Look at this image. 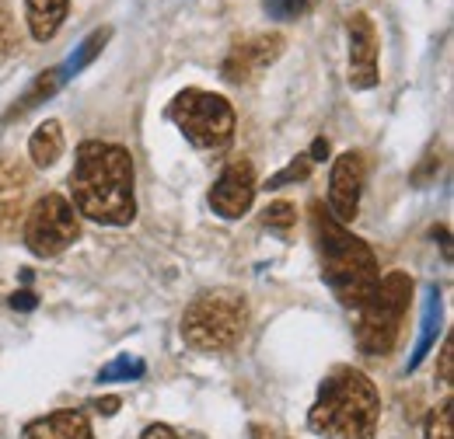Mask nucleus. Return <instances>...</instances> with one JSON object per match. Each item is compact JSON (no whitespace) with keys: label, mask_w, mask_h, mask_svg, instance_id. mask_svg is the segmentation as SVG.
Segmentation results:
<instances>
[{"label":"nucleus","mask_w":454,"mask_h":439,"mask_svg":"<svg viewBox=\"0 0 454 439\" xmlns=\"http://www.w3.org/2000/svg\"><path fill=\"white\" fill-rule=\"evenodd\" d=\"M262 223L270 227V230H290L294 223H297V206L294 203H270L266 210H262Z\"/></svg>","instance_id":"21"},{"label":"nucleus","mask_w":454,"mask_h":439,"mask_svg":"<svg viewBox=\"0 0 454 439\" xmlns=\"http://www.w3.org/2000/svg\"><path fill=\"white\" fill-rule=\"evenodd\" d=\"M255 203V171L248 158H231L210 189V210L224 220H241Z\"/></svg>","instance_id":"9"},{"label":"nucleus","mask_w":454,"mask_h":439,"mask_svg":"<svg viewBox=\"0 0 454 439\" xmlns=\"http://www.w3.org/2000/svg\"><path fill=\"white\" fill-rule=\"evenodd\" d=\"M318 0H266V11L270 18L277 21H290V18H304Z\"/></svg>","instance_id":"22"},{"label":"nucleus","mask_w":454,"mask_h":439,"mask_svg":"<svg viewBox=\"0 0 454 439\" xmlns=\"http://www.w3.org/2000/svg\"><path fill=\"white\" fill-rule=\"evenodd\" d=\"M11 307H14V311H35V293H28V289L14 293V297H11Z\"/></svg>","instance_id":"26"},{"label":"nucleus","mask_w":454,"mask_h":439,"mask_svg":"<svg viewBox=\"0 0 454 439\" xmlns=\"http://www.w3.org/2000/svg\"><path fill=\"white\" fill-rule=\"evenodd\" d=\"M248 328V304L234 289H207L182 314V342L196 352H227Z\"/></svg>","instance_id":"4"},{"label":"nucleus","mask_w":454,"mask_h":439,"mask_svg":"<svg viewBox=\"0 0 454 439\" xmlns=\"http://www.w3.org/2000/svg\"><path fill=\"white\" fill-rule=\"evenodd\" d=\"M67 7L70 0H25L28 11V32L35 42H50L57 39V32L67 21Z\"/></svg>","instance_id":"15"},{"label":"nucleus","mask_w":454,"mask_h":439,"mask_svg":"<svg viewBox=\"0 0 454 439\" xmlns=\"http://www.w3.org/2000/svg\"><path fill=\"white\" fill-rule=\"evenodd\" d=\"M308 174H311V158H308V154H297V158H294L280 174H273V178H270V185H266V189H280V185H290V181H304Z\"/></svg>","instance_id":"23"},{"label":"nucleus","mask_w":454,"mask_h":439,"mask_svg":"<svg viewBox=\"0 0 454 439\" xmlns=\"http://www.w3.org/2000/svg\"><path fill=\"white\" fill-rule=\"evenodd\" d=\"M381 426V397L367 374L336 366L318 387L308 429L325 439H374Z\"/></svg>","instance_id":"2"},{"label":"nucleus","mask_w":454,"mask_h":439,"mask_svg":"<svg viewBox=\"0 0 454 439\" xmlns=\"http://www.w3.org/2000/svg\"><path fill=\"white\" fill-rule=\"evenodd\" d=\"M346 39H349V88L367 91L378 84V28L371 14L356 11L346 18Z\"/></svg>","instance_id":"10"},{"label":"nucleus","mask_w":454,"mask_h":439,"mask_svg":"<svg viewBox=\"0 0 454 439\" xmlns=\"http://www.w3.org/2000/svg\"><path fill=\"white\" fill-rule=\"evenodd\" d=\"M77 237H81L77 210L57 192L43 196L25 217V244L35 258H57Z\"/></svg>","instance_id":"7"},{"label":"nucleus","mask_w":454,"mask_h":439,"mask_svg":"<svg viewBox=\"0 0 454 439\" xmlns=\"http://www.w3.org/2000/svg\"><path fill=\"white\" fill-rule=\"evenodd\" d=\"M364 181H367V165L364 154L346 150L340 161L333 165V178H329V210L333 220L349 223L360 213V196H364Z\"/></svg>","instance_id":"11"},{"label":"nucleus","mask_w":454,"mask_h":439,"mask_svg":"<svg viewBox=\"0 0 454 439\" xmlns=\"http://www.w3.org/2000/svg\"><path fill=\"white\" fill-rule=\"evenodd\" d=\"M284 35L280 32H259V35H248L241 42H234L227 50L224 63H221V73L231 84H252L259 81L280 56H284Z\"/></svg>","instance_id":"8"},{"label":"nucleus","mask_w":454,"mask_h":439,"mask_svg":"<svg viewBox=\"0 0 454 439\" xmlns=\"http://www.w3.org/2000/svg\"><path fill=\"white\" fill-rule=\"evenodd\" d=\"M28 154H32V161L39 167H53L59 158H63V129H59L57 119H46V122L32 133Z\"/></svg>","instance_id":"16"},{"label":"nucleus","mask_w":454,"mask_h":439,"mask_svg":"<svg viewBox=\"0 0 454 439\" xmlns=\"http://www.w3.org/2000/svg\"><path fill=\"white\" fill-rule=\"evenodd\" d=\"M308 158H311V165H315V161H325V158H329V140L318 136V140L311 143V154H308Z\"/></svg>","instance_id":"29"},{"label":"nucleus","mask_w":454,"mask_h":439,"mask_svg":"<svg viewBox=\"0 0 454 439\" xmlns=\"http://www.w3.org/2000/svg\"><path fill=\"white\" fill-rule=\"evenodd\" d=\"M14 50H18V32H14V18H11L7 4L0 0V63H4L7 56H14Z\"/></svg>","instance_id":"24"},{"label":"nucleus","mask_w":454,"mask_h":439,"mask_svg":"<svg viewBox=\"0 0 454 439\" xmlns=\"http://www.w3.org/2000/svg\"><path fill=\"white\" fill-rule=\"evenodd\" d=\"M21 439H95V433H91V422L84 412L59 408L43 419H32L21 429Z\"/></svg>","instance_id":"13"},{"label":"nucleus","mask_w":454,"mask_h":439,"mask_svg":"<svg viewBox=\"0 0 454 439\" xmlns=\"http://www.w3.org/2000/svg\"><path fill=\"white\" fill-rule=\"evenodd\" d=\"M427 439H454V401L444 397L430 415H427V429H423Z\"/></svg>","instance_id":"19"},{"label":"nucleus","mask_w":454,"mask_h":439,"mask_svg":"<svg viewBox=\"0 0 454 439\" xmlns=\"http://www.w3.org/2000/svg\"><path fill=\"white\" fill-rule=\"evenodd\" d=\"M441 384H454V342L448 338L441 349Z\"/></svg>","instance_id":"25"},{"label":"nucleus","mask_w":454,"mask_h":439,"mask_svg":"<svg viewBox=\"0 0 454 439\" xmlns=\"http://www.w3.org/2000/svg\"><path fill=\"white\" fill-rule=\"evenodd\" d=\"M168 119L185 133V140L196 150H224L234 140V109L224 95L185 88L171 98Z\"/></svg>","instance_id":"6"},{"label":"nucleus","mask_w":454,"mask_h":439,"mask_svg":"<svg viewBox=\"0 0 454 439\" xmlns=\"http://www.w3.org/2000/svg\"><path fill=\"white\" fill-rule=\"evenodd\" d=\"M109 39H113V28H98V32H91V35H88V39L77 46V53L67 59L63 73H81V70H84V66H88L95 56L106 50V42H109Z\"/></svg>","instance_id":"18"},{"label":"nucleus","mask_w":454,"mask_h":439,"mask_svg":"<svg viewBox=\"0 0 454 439\" xmlns=\"http://www.w3.org/2000/svg\"><path fill=\"white\" fill-rule=\"evenodd\" d=\"M252 439H286L284 433L270 429V426H252Z\"/></svg>","instance_id":"30"},{"label":"nucleus","mask_w":454,"mask_h":439,"mask_svg":"<svg viewBox=\"0 0 454 439\" xmlns=\"http://www.w3.org/2000/svg\"><path fill=\"white\" fill-rule=\"evenodd\" d=\"M119 404H122V401H119L115 394H109V397H98L91 408H95L98 415H115V412H119Z\"/></svg>","instance_id":"27"},{"label":"nucleus","mask_w":454,"mask_h":439,"mask_svg":"<svg viewBox=\"0 0 454 439\" xmlns=\"http://www.w3.org/2000/svg\"><path fill=\"white\" fill-rule=\"evenodd\" d=\"M140 439H178L175 436V429L171 426H165V422H158V426H147L144 429V436Z\"/></svg>","instance_id":"28"},{"label":"nucleus","mask_w":454,"mask_h":439,"mask_svg":"<svg viewBox=\"0 0 454 439\" xmlns=\"http://www.w3.org/2000/svg\"><path fill=\"white\" fill-rule=\"evenodd\" d=\"M70 196L81 217L102 227H126L137 217L133 199V158L119 143L88 140L77 147L70 171Z\"/></svg>","instance_id":"1"},{"label":"nucleus","mask_w":454,"mask_h":439,"mask_svg":"<svg viewBox=\"0 0 454 439\" xmlns=\"http://www.w3.org/2000/svg\"><path fill=\"white\" fill-rule=\"evenodd\" d=\"M311 234H315V244H318V255H322L325 286L336 293L342 307L356 311L374 293V286L381 279L374 251L360 237H353L340 220L329 217L322 210V203L311 206Z\"/></svg>","instance_id":"3"},{"label":"nucleus","mask_w":454,"mask_h":439,"mask_svg":"<svg viewBox=\"0 0 454 439\" xmlns=\"http://www.w3.org/2000/svg\"><path fill=\"white\" fill-rule=\"evenodd\" d=\"M63 81H67V73H63V66H53V70H43L39 77H35V84L14 102V109L7 112V119H14V115H25V112H32L35 105H43L46 98H53L59 88H63Z\"/></svg>","instance_id":"17"},{"label":"nucleus","mask_w":454,"mask_h":439,"mask_svg":"<svg viewBox=\"0 0 454 439\" xmlns=\"http://www.w3.org/2000/svg\"><path fill=\"white\" fill-rule=\"evenodd\" d=\"M441 318H444L441 289H437V286H427V304H423V321H419V342H416V349H412V356H409V374L419 370V363L427 359V352L437 345Z\"/></svg>","instance_id":"14"},{"label":"nucleus","mask_w":454,"mask_h":439,"mask_svg":"<svg viewBox=\"0 0 454 439\" xmlns=\"http://www.w3.org/2000/svg\"><path fill=\"white\" fill-rule=\"evenodd\" d=\"M28 167L14 158H0V237H11L25 217Z\"/></svg>","instance_id":"12"},{"label":"nucleus","mask_w":454,"mask_h":439,"mask_svg":"<svg viewBox=\"0 0 454 439\" xmlns=\"http://www.w3.org/2000/svg\"><path fill=\"white\" fill-rule=\"evenodd\" d=\"M147 374V366H144V359H133V356H119L113 359L102 374H98V381L102 384H109V381H140Z\"/></svg>","instance_id":"20"},{"label":"nucleus","mask_w":454,"mask_h":439,"mask_svg":"<svg viewBox=\"0 0 454 439\" xmlns=\"http://www.w3.org/2000/svg\"><path fill=\"white\" fill-rule=\"evenodd\" d=\"M412 300V275L395 269L378 279L374 293L356 307V349L364 356H388L395 349L402 318Z\"/></svg>","instance_id":"5"}]
</instances>
